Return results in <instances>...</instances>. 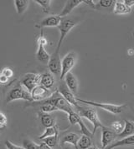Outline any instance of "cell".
Instances as JSON below:
<instances>
[{
    "mask_svg": "<svg viewBox=\"0 0 134 149\" xmlns=\"http://www.w3.org/2000/svg\"><path fill=\"white\" fill-rule=\"evenodd\" d=\"M80 137H79V135H77L75 132H68L61 137V145L63 146L66 143H70V144L73 145L75 148L78 149V143H79Z\"/></svg>",
    "mask_w": 134,
    "mask_h": 149,
    "instance_id": "obj_14",
    "label": "cell"
},
{
    "mask_svg": "<svg viewBox=\"0 0 134 149\" xmlns=\"http://www.w3.org/2000/svg\"><path fill=\"white\" fill-rule=\"evenodd\" d=\"M87 149H99L97 148V147H96L95 145L94 146H92V147H91V148H87Z\"/></svg>",
    "mask_w": 134,
    "mask_h": 149,
    "instance_id": "obj_38",
    "label": "cell"
},
{
    "mask_svg": "<svg viewBox=\"0 0 134 149\" xmlns=\"http://www.w3.org/2000/svg\"><path fill=\"white\" fill-rule=\"evenodd\" d=\"M39 146H40V149H52L50 147H49L47 144H45V143H43V142L42 143L39 144Z\"/></svg>",
    "mask_w": 134,
    "mask_h": 149,
    "instance_id": "obj_37",
    "label": "cell"
},
{
    "mask_svg": "<svg viewBox=\"0 0 134 149\" xmlns=\"http://www.w3.org/2000/svg\"><path fill=\"white\" fill-rule=\"evenodd\" d=\"M8 123V118H7L6 115L4 113H0V127L3 129L7 126Z\"/></svg>",
    "mask_w": 134,
    "mask_h": 149,
    "instance_id": "obj_33",
    "label": "cell"
},
{
    "mask_svg": "<svg viewBox=\"0 0 134 149\" xmlns=\"http://www.w3.org/2000/svg\"><path fill=\"white\" fill-rule=\"evenodd\" d=\"M93 145L92 143V137L85 136V135H82L80 137L79 143H78V148L79 149H87L91 148Z\"/></svg>",
    "mask_w": 134,
    "mask_h": 149,
    "instance_id": "obj_24",
    "label": "cell"
},
{
    "mask_svg": "<svg viewBox=\"0 0 134 149\" xmlns=\"http://www.w3.org/2000/svg\"><path fill=\"white\" fill-rule=\"evenodd\" d=\"M123 2L129 8H132L133 6H134V0H123Z\"/></svg>",
    "mask_w": 134,
    "mask_h": 149,
    "instance_id": "obj_36",
    "label": "cell"
},
{
    "mask_svg": "<svg viewBox=\"0 0 134 149\" xmlns=\"http://www.w3.org/2000/svg\"><path fill=\"white\" fill-rule=\"evenodd\" d=\"M117 134L111 127L103 126L102 127V149L106 148L110 144L114 143Z\"/></svg>",
    "mask_w": 134,
    "mask_h": 149,
    "instance_id": "obj_10",
    "label": "cell"
},
{
    "mask_svg": "<svg viewBox=\"0 0 134 149\" xmlns=\"http://www.w3.org/2000/svg\"><path fill=\"white\" fill-rule=\"evenodd\" d=\"M45 46L43 44H38V49L36 52V58L39 62L42 63L44 64L49 63L50 55L45 50Z\"/></svg>",
    "mask_w": 134,
    "mask_h": 149,
    "instance_id": "obj_16",
    "label": "cell"
},
{
    "mask_svg": "<svg viewBox=\"0 0 134 149\" xmlns=\"http://www.w3.org/2000/svg\"><path fill=\"white\" fill-rule=\"evenodd\" d=\"M40 112L43 113H49L52 112H55L58 111L59 109L55 107V105H53L52 103H49V102H40Z\"/></svg>",
    "mask_w": 134,
    "mask_h": 149,
    "instance_id": "obj_25",
    "label": "cell"
},
{
    "mask_svg": "<svg viewBox=\"0 0 134 149\" xmlns=\"http://www.w3.org/2000/svg\"><path fill=\"white\" fill-rule=\"evenodd\" d=\"M23 147L25 149H40V146L30 139H25L23 141Z\"/></svg>",
    "mask_w": 134,
    "mask_h": 149,
    "instance_id": "obj_31",
    "label": "cell"
},
{
    "mask_svg": "<svg viewBox=\"0 0 134 149\" xmlns=\"http://www.w3.org/2000/svg\"><path fill=\"white\" fill-rule=\"evenodd\" d=\"M41 77H42V74L28 72L20 78L19 84H22L26 88V90L31 93V92L35 88H36L38 85H40Z\"/></svg>",
    "mask_w": 134,
    "mask_h": 149,
    "instance_id": "obj_5",
    "label": "cell"
},
{
    "mask_svg": "<svg viewBox=\"0 0 134 149\" xmlns=\"http://www.w3.org/2000/svg\"><path fill=\"white\" fill-rule=\"evenodd\" d=\"M57 91L61 93V95L74 108H75L76 110H78L80 107L79 102L77 101L76 97L75 96L73 93L69 89V88L67 87L66 84L64 80H61V83L59 84V87L57 88Z\"/></svg>",
    "mask_w": 134,
    "mask_h": 149,
    "instance_id": "obj_7",
    "label": "cell"
},
{
    "mask_svg": "<svg viewBox=\"0 0 134 149\" xmlns=\"http://www.w3.org/2000/svg\"><path fill=\"white\" fill-rule=\"evenodd\" d=\"M124 128H123V131L117 136V137H121L122 138H125V137H130V136H133L134 135V123L132 121H129V120H124Z\"/></svg>",
    "mask_w": 134,
    "mask_h": 149,
    "instance_id": "obj_21",
    "label": "cell"
},
{
    "mask_svg": "<svg viewBox=\"0 0 134 149\" xmlns=\"http://www.w3.org/2000/svg\"><path fill=\"white\" fill-rule=\"evenodd\" d=\"M64 79H65V82L66 84L67 87L69 88V89L71 90L74 94H76L78 93L79 84H78V80L75 78V76L71 72L65 77Z\"/></svg>",
    "mask_w": 134,
    "mask_h": 149,
    "instance_id": "obj_15",
    "label": "cell"
},
{
    "mask_svg": "<svg viewBox=\"0 0 134 149\" xmlns=\"http://www.w3.org/2000/svg\"><path fill=\"white\" fill-rule=\"evenodd\" d=\"M56 134H59V128H58L57 125L54 126V127H46L42 134L39 137H38V139L42 141L44 138L55 136Z\"/></svg>",
    "mask_w": 134,
    "mask_h": 149,
    "instance_id": "obj_22",
    "label": "cell"
},
{
    "mask_svg": "<svg viewBox=\"0 0 134 149\" xmlns=\"http://www.w3.org/2000/svg\"><path fill=\"white\" fill-rule=\"evenodd\" d=\"M83 3L82 0H69L66 3V5L63 8L61 13L59 14L61 18H66V16H68L74 9L78 7L80 4Z\"/></svg>",
    "mask_w": 134,
    "mask_h": 149,
    "instance_id": "obj_13",
    "label": "cell"
},
{
    "mask_svg": "<svg viewBox=\"0 0 134 149\" xmlns=\"http://www.w3.org/2000/svg\"><path fill=\"white\" fill-rule=\"evenodd\" d=\"M1 74L7 77L8 78H10L13 76V69L11 68L6 67V68H3V70L1 72Z\"/></svg>",
    "mask_w": 134,
    "mask_h": 149,
    "instance_id": "obj_32",
    "label": "cell"
},
{
    "mask_svg": "<svg viewBox=\"0 0 134 149\" xmlns=\"http://www.w3.org/2000/svg\"><path fill=\"white\" fill-rule=\"evenodd\" d=\"M15 100H26V101H33L31 93L27 90L22 88L20 86H17L10 90L6 96V102H11Z\"/></svg>",
    "mask_w": 134,
    "mask_h": 149,
    "instance_id": "obj_4",
    "label": "cell"
},
{
    "mask_svg": "<svg viewBox=\"0 0 134 149\" xmlns=\"http://www.w3.org/2000/svg\"><path fill=\"white\" fill-rule=\"evenodd\" d=\"M13 3H14L15 8H16V11L19 15L23 14L27 10L29 4H30L29 0H15Z\"/></svg>",
    "mask_w": 134,
    "mask_h": 149,
    "instance_id": "obj_23",
    "label": "cell"
},
{
    "mask_svg": "<svg viewBox=\"0 0 134 149\" xmlns=\"http://www.w3.org/2000/svg\"><path fill=\"white\" fill-rule=\"evenodd\" d=\"M76 24L77 23L71 18H62V21H61L60 26L58 27V29L60 30V39L58 41L56 48L61 49V44L64 42L67 34L71 32V30L72 29Z\"/></svg>",
    "mask_w": 134,
    "mask_h": 149,
    "instance_id": "obj_8",
    "label": "cell"
},
{
    "mask_svg": "<svg viewBox=\"0 0 134 149\" xmlns=\"http://www.w3.org/2000/svg\"><path fill=\"white\" fill-rule=\"evenodd\" d=\"M8 79L9 78H8L5 76H4V75H0V83L1 84H3V85H4V84H7V83H8Z\"/></svg>",
    "mask_w": 134,
    "mask_h": 149,
    "instance_id": "obj_35",
    "label": "cell"
},
{
    "mask_svg": "<svg viewBox=\"0 0 134 149\" xmlns=\"http://www.w3.org/2000/svg\"><path fill=\"white\" fill-rule=\"evenodd\" d=\"M115 2L116 1H112V0H101V1L98 2V3H97L96 9L99 10L101 8H107L111 7L112 5L114 6Z\"/></svg>",
    "mask_w": 134,
    "mask_h": 149,
    "instance_id": "obj_30",
    "label": "cell"
},
{
    "mask_svg": "<svg viewBox=\"0 0 134 149\" xmlns=\"http://www.w3.org/2000/svg\"><path fill=\"white\" fill-rule=\"evenodd\" d=\"M42 142L45 143V144H47L51 148H55L57 146V144H58V142H59V134H56L55 136L44 138V139H43Z\"/></svg>",
    "mask_w": 134,
    "mask_h": 149,
    "instance_id": "obj_26",
    "label": "cell"
},
{
    "mask_svg": "<svg viewBox=\"0 0 134 149\" xmlns=\"http://www.w3.org/2000/svg\"><path fill=\"white\" fill-rule=\"evenodd\" d=\"M55 78L50 72H44L41 77V83L40 85L44 86L47 89H51L55 86Z\"/></svg>",
    "mask_w": 134,
    "mask_h": 149,
    "instance_id": "obj_20",
    "label": "cell"
},
{
    "mask_svg": "<svg viewBox=\"0 0 134 149\" xmlns=\"http://www.w3.org/2000/svg\"><path fill=\"white\" fill-rule=\"evenodd\" d=\"M68 120L71 124L72 125H76L79 123V122L81 120V117L78 113L72 111L71 113H68Z\"/></svg>",
    "mask_w": 134,
    "mask_h": 149,
    "instance_id": "obj_27",
    "label": "cell"
},
{
    "mask_svg": "<svg viewBox=\"0 0 134 149\" xmlns=\"http://www.w3.org/2000/svg\"><path fill=\"white\" fill-rule=\"evenodd\" d=\"M62 21V18L60 15H49L42 19L39 24L37 25L38 28H47V27H59Z\"/></svg>",
    "mask_w": 134,
    "mask_h": 149,
    "instance_id": "obj_12",
    "label": "cell"
},
{
    "mask_svg": "<svg viewBox=\"0 0 134 149\" xmlns=\"http://www.w3.org/2000/svg\"><path fill=\"white\" fill-rule=\"evenodd\" d=\"M124 126H125V123H123L122 121H115L111 123V128L115 132L118 136L123 131Z\"/></svg>",
    "mask_w": 134,
    "mask_h": 149,
    "instance_id": "obj_28",
    "label": "cell"
},
{
    "mask_svg": "<svg viewBox=\"0 0 134 149\" xmlns=\"http://www.w3.org/2000/svg\"><path fill=\"white\" fill-rule=\"evenodd\" d=\"M49 72L54 75L61 74V60L60 57V49L55 48V52L50 55L49 63H48Z\"/></svg>",
    "mask_w": 134,
    "mask_h": 149,
    "instance_id": "obj_9",
    "label": "cell"
},
{
    "mask_svg": "<svg viewBox=\"0 0 134 149\" xmlns=\"http://www.w3.org/2000/svg\"><path fill=\"white\" fill-rule=\"evenodd\" d=\"M133 36H134V33H133Z\"/></svg>",
    "mask_w": 134,
    "mask_h": 149,
    "instance_id": "obj_39",
    "label": "cell"
},
{
    "mask_svg": "<svg viewBox=\"0 0 134 149\" xmlns=\"http://www.w3.org/2000/svg\"><path fill=\"white\" fill-rule=\"evenodd\" d=\"M130 145H134V135L130 136V137L122 138L119 141L114 142L109 146H107L106 148L104 149H113L118 148V147H123V146H130Z\"/></svg>",
    "mask_w": 134,
    "mask_h": 149,
    "instance_id": "obj_18",
    "label": "cell"
},
{
    "mask_svg": "<svg viewBox=\"0 0 134 149\" xmlns=\"http://www.w3.org/2000/svg\"><path fill=\"white\" fill-rule=\"evenodd\" d=\"M78 113L80 115V117H83L84 118L87 119L91 123H92V125H93V131H92L93 135H95L97 128H99V127L102 128L104 126L101 123V121L98 118L97 113L94 108L81 107L80 106L79 109H78Z\"/></svg>",
    "mask_w": 134,
    "mask_h": 149,
    "instance_id": "obj_2",
    "label": "cell"
},
{
    "mask_svg": "<svg viewBox=\"0 0 134 149\" xmlns=\"http://www.w3.org/2000/svg\"><path fill=\"white\" fill-rule=\"evenodd\" d=\"M77 61V55L75 52H70L61 60V80H63L69 72H71Z\"/></svg>",
    "mask_w": 134,
    "mask_h": 149,
    "instance_id": "obj_6",
    "label": "cell"
},
{
    "mask_svg": "<svg viewBox=\"0 0 134 149\" xmlns=\"http://www.w3.org/2000/svg\"><path fill=\"white\" fill-rule=\"evenodd\" d=\"M41 102H42L52 103L59 110L63 111V112L66 113L67 114L74 111V107L61 95V93L57 90L55 91L54 93H52V95L50 96L49 98H47L46 100H44V101Z\"/></svg>",
    "mask_w": 134,
    "mask_h": 149,
    "instance_id": "obj_3",
    "label": "cell"
},
{
    "mask_svg": "<svg viewBox=\"0 0 134 149\" xmlns=\"http://www.w3.org/2000/svg\"><path fill=\"white\" fill-rule=\"evenodd\" d=\"M39 118H40V122L41 124L44 127H54L55 126V120L53 118L52 115L49 113H43V112H39Z\"/></svg>",
    "mask_w": 134,
    "mask_h": 149,
    "instance_id": "obj_19",
    "label": "cell"
},
{
    "mask_svg": "<svg viewBox=\"0 0 134 149\" xmlns=\"http://www.w3.org/2000/svg\"><path fill=\"white\" fill-rule=\"evenodd\" d=\"M77 101L80 103H84L85 105H89L92 106L94 107H98V108H102L105 111L111 113L112 114H120L123 112V110L125 109L126 105H117V104H111V103H104V102H98L89 101V100H85L82 98H80L76 97Z\"/></svg>",
    "mask_w": 134,
    "mask_h": 149,
    "instance_id": "obj_1",
    "label": "cell"
},
{
    "mask_svg": "<svg viewBox=\"0 0 134 149\" xmlns=\"http://www.w3.org/2000/svg\"><path fill=\"white\" fill-rule=\"evenodd\" d=\"M52 95L49 89H47L42 85H38L36 88H35L31 92V97L33 101L41 102L46 100Z\"/></svg>",
    "mask_w": 134,
    "mask_h": 149,
    "instance_id": "obj_11",
    "label": "cell"
},
{
    "mask_svg": "<svg viewBox=\"0 0 134 149\" xmlns=\"http://www.w3.org/2000/svg\"><path fill=\"white\" fill-rule=\"evenodd\" d=\"M5 147L7 148V149H25L24 147H19V146H17L15 144H13V143H11L10 141L7 140L5 142Z\"/></svg>",
    "mask_w": 134,
    "mask_h": 149,
    "instance_id": "obj_34",
    "label": "cell"
},
{
    "mask_svg": "<svg viewBox=\"0 0 134 149\" xmlns=\"http://www.w3.org/2000/svg\"><path fill=\"white\" fill-rule=\"evenodd\" d=\"M37 3L41 7L43 12L49 13L50 10V5H51V0H35Z\"/></svg>",
    "mask_w": 134,
    "mask_h": 149,
    "instance_id": "obj_29",
    "label": "cell"
},
{
    "mask_svg": "<svg viewBox=\"0 0 134 149\" xmlns=\"http://www.w3.org/2000/svg\"><path fill=\"white\" fill-rule=\"evenodd\" d=\"M132 12V8H129L125 4L123 1H116L113 6V13L117 15L129 14Z\"/></svg>",
    "mask_w": 134,
    "mask_h": 149,
    "instance_id": "obj_17",
    "label": "cell"
}]
</instances>
